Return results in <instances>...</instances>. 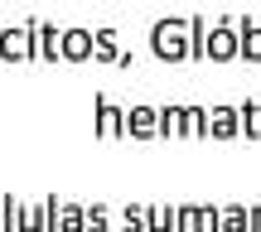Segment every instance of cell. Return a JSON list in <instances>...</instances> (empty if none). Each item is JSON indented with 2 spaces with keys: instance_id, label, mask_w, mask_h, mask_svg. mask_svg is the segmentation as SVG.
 <instances>
[{
  "instance_id": "21",
  "label": "cell",
  "mask_w": 261,
  "mask_h": 232,
  "mask_svg": "<svg viewBox=\"0 0 261 232\" xmlns=\"http://www.w3.org/2000/svg\"><path fill=\"white\" fill-rule=\"evenodd\" d=\"M150 232H174V208H150Z\"/></svg>"
},
{
  "instance_id": "19",
  "label": "cell",
  "mask_w": 261,
  "mask_h": 232,
  "mask_svg": "<svg viewBox=\"0 0 261 232\" xmlns=\"http://www.w3.org/2000/svg\"><path fill=\"white\" fill-rule=\"evenodd\" d=\"M19 232H48V223H44V203H24V213H19Z\"/></svg>"
},
{
  "instance_id": "2",
  "label": "cell",
  "mask_w": 261,
  "mask_h": 232,
  "mask_svg": "<svg viewBox=\"0 0 261 232\" xmlns=\"http://www.w3.org/2000/svg\"><path fill=\"white\" fill-rule=\"evenodd\" d=\"M232 58H242V19L223 15L208 29V63H232Z\"/></svg>"
},
{
  "instance_id": "15",
  "label": "cell",
  "mask_w": 261,
  "mask_h": 232,
  "mask_svg": "<svg viewBox=\"0 0 261 232\" xmlns=\"http://www.w3.org/2000/svg\"><path fill=\"white\" fill-rule=\"evenodd\" d=\"M218 232H247V208L242 203H227L218 213Z\"/></svg>"
},
{
  "instance_id": "3",
  "label": "cell",
  "mask_w": 261,
  "mask_h": 232,
  "mask_svg": "<svg viewBox=\"0 0 261 232\" xmlns=\"http://www.w3.org/2000/svg\"><path fill=\"white\" fill-rule=\"evenodd\" d=\"M92 112H97L92 131H97L102 140H126V112H121V107H116L107 92H97V97H92Z\"/></svg>"
},
{
  "instance_id": "10",
  "label": "cell",
  "mask_w": 261,
  "mask_h": 232,
  "mask_svg": "<svg viewBox=\"0 0 261 232\" xmlns=\"http://www.w3.org/2000/svg\"><path fill=\"white\" fill-rule=\"evenodd\" d=\"M121 54H126V48L121 44H116V29H97V54H92V63H121Z\"/></svg>"
},
{
  "instance_id": "16",
  "label": "cell",
  "mask_w": 261,
  "mask_h": 232,
  "mask_svg": "<svg viewBox=\"0 0 261 232\" xmlns=\"http://www.w3.org/2000/svg\"><path fill=\"white\" fill-rule=\"evenodd\" d=\"M121 227H126V232H150V208L126 203V208H121Z\"/></svg>"
},
{
  "instance_id": "20",
  "label": "cell",
  "mask_w": 261,
  "mask_h": 232,
  "mask_svg": "<svg viewBox=\"0 0 261 232\" xmlns=\"http://www.w3.org/2000/svg\"><path fill=\"white\" fill-rule=\"evenodd\" d=\"M112 227V208L107 203H87V232H107Z\"/></svg>"
},
{
  "instance_id": "18",
  "label": "cell",
  "mask_w": 261,
  "mask_h": 232,
  "mask_svg": "<svg viewBox=\"0 0 261 232\" xmlns=\"http://www.w3.org/2000/svg\"><path fill=\"white\" fill-rule=\"evenodd\" d=\"M160 136H184V107H160Z\"/></svg>"
},
{
  "instance_id": "8",
  "label": "cell",
  "mask_w": 261,
  "mask_h": 232,
  "mask_svg": "<svg viewBox=\"0 0 261 232\" xmlns=\"http://www.w3.org/2000/svg\"><path fill=\"white\" fill-rule=\"evenodd\" d=\"M208 136H213V140L242 136V116H237V107H213V112H208Z\"/></svg>"
},
{
  "instance_id": "6",
  "label": "cell",
  "mask_w": 261,
  "mask_h": 232,
  "mask_svg": "<svg viewBox=\"0 0 261 232\" xmlns=\"http://www.w3.org/2000/svg\"><path fill=\"white\" fill-rule=\"evenodd\" d=\"M160 136V107L136 102L126 107V140H155Z\"/></svg>"
},
{
  "instance_id": "9",
  "label": "cell",
  "mask_w": 261,
  "mask_h": 232,
  "mask_svg": "<svg viewBox=\"0 0 261 232\" xmlns=\"http://www.w3.org/2000/svg\"><path fill=\"white\" fill-rule=\"evenodd\" d=\"M208 19L203 15H189V63H203L208 58Z\"/></svg>"
},
{
  "instance_id": "13",
  "label": "cell",
  "mask_w": 261,
  "mask_h": 232,
  "mask_svg": "<svg viewBox=\"0 0 261 232\" xmlns=\"http://www.w3.org/2000/svg\"><path fill=\"white\" fill-rule=\"evenodd\" d=\"M174 232H203V208H198V203L174 208Z\"/></svg>"
},
{
  "instance_id": "7",
  "label": "cell",
  "mask_w": 261,
  "mask_h": 232,
  "mask_svg": "<svg viewBox=\"0 0 261 232\" xmlns=\"http://www.w3.org/2000/svg\"><path fill=\"white\" fill-rule=\"evenodd\" d=\"M92 54H97V29L83 24L63 29V63H92Z\"/></svg>"
},
{
  "instance_id": "11",
  "label": "cell",
  "mask_w": 261,
  "mask_h": 232,
  "mask_svg": "<svg viewBox=\"0 0 261 232\" xmlns=\"http://www.w3.org/2000/svg\"><path fill=\"white\" fill-rule=\"evenodd\" d=\"M242 58L247 63H261V24L252 15H242Z\"/></svg>"
},
{
  "instance_id": "24",
  "label": "cell",
  "mask_w": 261,
  "mask_h": 232,
  "mask_svg": "<svg viewBox=\"0 0 261 232\" xmlns=\"http://www.w3.org/2000/svg\"><path fill=\"white\" fill-rule=\"evenodd\" d=\"M0 232H5V208H0Z\"/></svg>"
},
{
  "instance_id": "14",
  "label": "cell",
  "mask_w": 261,
  "mask_h": 232,
  "mask_svg": "<svg viewBox=\"0 0 261 232\" xmlns=\"http://www.w3.org/2000/svg\"><path fill=\"white\" fill-rule=\"evenodd\" d=\"M237 116H242V136L247 140H261V102H242Z\"/></svg>"
},
{
  "instance_id": "23",
  "label": "cell",
  "mask_w": 261,
  "mask_h": 232,
  "mask_svg": "<svg viewBox=\"0 0 261 232\" xmlns=\"http://www.w3.org/2000/svg\"><path fill=\"white\" fill-rule=\"evenodd\" d=\"M247 227L261 232V203H256V208H247Z\"/></svg>"
},
{
  "instance_id": "22",
  "label": "cell",
  "mask_w": 261,
  "mask_h": 232,
  "mask_svg": "<svg viewBox=\"0 0 261 232\" xmlns=\"http://www.w3.org/2000/svg\"><path fill=\"white\" fill-rule=\"evenodd\" d=\"M58 213H63V198L48 194V198H44V223H48V232H58Z\"/></svg>"
},
{
  "instance_id": "1",
  "label": "cell",
  "mask_w": 261,
  "mask_h": 232,
  "mask_svg": "<svg viewBox=\"0 0 261 232\" xmlns=\"http://www.w3.org/2000/svg\"><path fill=\"white\" fill-rule=\"evenodd\" d=\"M150 54L160 63H189V19H155L150 24Z\"/></svg>"
},
{
  "instance_id": "5",
  "label": "cell",
  "mask_w": 261,
  "mask_h": 232,
  "mask_svg": "<svg viewBox=\"0 0 261 232\" xmlns=\"http://www.w3.org/2000/svg\"><path fill=\"white\" fill-rule=\"evenodd\" d=\"M34 29V58L39 63H63V29L48 24V19H29Z\"/></svg>"
},
{
  "instance_id": "17",
  "label": "cell",
  "mask_w": 261,
  "mask_h": 232,
  "mask_svg": "<svg viewBox=\"0 0 261 232\" xmlns=\"http://www.w3.org/2000/svg\"><path fill=\"white\" fill-rule=\"evenodd\" d=\"M184 136L208 140V112H203V107H184Z\"/></svg>"
},
{
  "instance_id": "4",
  "label": "cell",
  "mask_w": 261,
  "mask_h": 232,
  "mask_svg": "<svg viewBox=\"0 0 261 232\" xmlns=\"http://www.w3.org/2000/svg\"><path fill=\"white\" fill-rule=\"evenodd\" d=\"M0 58H5V63H29V58H34V29H29V19L0 29Z\"/></svg>"
},
{
  "instance_id": "12",
  "label": "cell",
  "mask_w": 261,
  "mask_h": 232,
  "mask_svg": "<svg viewBox=\"0 0 261 232\" xmlns=\"http://www.w3.org/2000/svg\"><path fill=\"white\" fill-rule=\"evenodd\" d=\"M58 232H87V203H63V213H58Z\"/></svg>"
}]
</instances>
